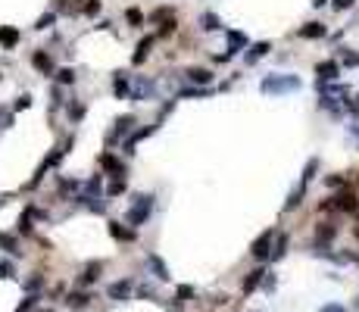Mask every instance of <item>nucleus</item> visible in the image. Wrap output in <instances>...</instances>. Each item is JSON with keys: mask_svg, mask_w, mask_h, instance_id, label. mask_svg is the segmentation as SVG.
Masks as SVG:
<instances>
[{"mask_svg": "<svg viewBox=\"0 0 359 312\" xmlns=\"http://www.w3.org/2000/svg\"><path fill=\"white\" fill-rule=\"evenodd\" d=\"M259 91L262 94H291V91H300V78L297 75H266L259 82Z\"/></svg>", "mask_w": 359, "mask_h": 312, "instance_id": "nucleus-1", "label": "nucleus"}, {"mask_svg": "<svg viewBox=\"0 0 359 312\" xmlns=\"http://www.w3.org/2000/svg\"><path fill=\"white\" fill-rule=\"evenodd\" d=\"M356 206H359V200H356V193H353L350 187L337 190L331 200H325V203H322V209H341V212H353Z\"/></svg>", "mask_w": 359, "mask_h": 312, "instance_id": "nucleus-2", "label": "nucleus"}, {"mask_svg": "<svg viewBox=\"0 0 359 312\" xmlns=\"http://www.w3.org/2000/svg\"><path fill=\"white\" fill-rule=\"evenodd\" d=\"M275 238H278V234H275V228L262 231L259 238L250 244V256H253V259H259V262H262V259H269V256H272V247H275Z\"/></svg>", "mask_w": 359, "mask_h": 312, "instance_id": "nucleus-3", "label": "nucleus"}, {"mask_svg": "<svg viewBox=\"0 0 359 312\" xmlns=\"http://www.w3.org/2000/svg\"><path fill=\"white\" fill-rule=\"evenodd\" d=\"M131 125H135V115H119L116 125H112V131L106 134V147H112L116 141H122V138L131 131Z\"/></svg>", "mask_w": 359, "mask_h": 312, "instance_id": "nucleus-4", "label": "nucleus"}, {"mask_svg": "<svg viewBox=\"0 0 359 312\" xmlns=\"http://www.w3.org/2000/svg\"><path fill=\"white\" fill-rule=\"evenodd\" d=\"M315 75H318V82H337V75H341V63L337 60H325V63H315Z\"/></svg>", "mask_w": 359, "mask_h": 312, "instance_id": "nucleus-5", "label": "nucleus"}, {"mask_svg": "<svg viewBox=\"0 0 359 312\" xmlns=\"http://www.w3.org/2000/svg\"><path fill=\"white\" fill-rule=\"evenodd\" d=\"M112 94H116L119 100L131 97V78H128V72H116V75H112Z\"/></svg>", "mask_w": 359, "mask_h": 312, "instance_id": "nucleus-6", "label": "nucleus"}, {"mask_svg": "<svg viewBox=\"0 0 359 312\" xmlns=\"http://www.w3.org/2000/svg\"><path fill=\"white\" fill-rule=\"evenodd\" d=\"M147 265H150V271H153V278H156V281H172V271H169V265H166L163 259H159L156 253H150V256H147Z\"/></svg>", "mask_w": 359, "mask_h": 312, "instance_id": "nucleus-7", "label": "nucleus"}, {"mask_svg": "<svg viewBox=\"0 0 359 312\" xmlns=\"http://www.w3.org/2000/svg\"><path fill=\"white\" fill-rule=\"evenodd\" d=\"M31 66L41 72V75H56L53 60H50V53H47V50H34V53H31Z\"/></svg>", "mask_w": 359, "mask_h": 312, "instance_id": "nucleus-8", "label": "nucleus"}, {"mask_svg": "<svg viewBox=\"0 0 359 312\" xmlns=\"http://www.w3.org/2000/svg\"><path fill=\"white\" fill-rule=\"evenodd\" d=\"M100 169H103V172H109V175H125V163L119 160V156H112L109 150H106V153H100Z\"/></svg>", "mask_w": 359, "mask_h": 312, "instance_id": "nucleus-9", "label": "nucleus"}, {"mask_svg": "<svg viewBox=\"0 0 359 312\" xmlns=\"http://www.w3.org/2000/svg\"><path fill=\"white\" fill-rule=\"evenodd\" d=\"M109 234H112V241H119V244H131L138 234H135V228H125L122 222H109Z\"/></svg>", "mask_w": 359, "mask_h": 312, "instance_id": "nucleus-10", "label": "nucleus"}, {"mask_svg": "<svg viewBox=\"0 0 359 312\" xmlns=\"http://www.w3.org/2000/svg\"><path fill=\"white\" fill-rule=\"evenodd\" d=\"M153 94H156V85L150 82V78H138V85H135V91H131V100L141 103V100H150Z\"/></svg>", "mask_w": 359, "mask_h": 312, "instance_id": "nucleus-11", "label": "nucleus"}, {"mask_svg": "<svg viewBox=\"0 0 359 312\" xmlns=\"http://www.w3.org/2000/svg\"><path fill=\"white\" fill-rule=\"evenodd\" d=\"M184 75H187V82L197 85V88H210V85H213V72H210V69H194V66H191Z\"/></svg>", "mask_w": 359, "mask_h": 312, "instance_id": "nucleus-12", "label": "nucleus"}, {"mask_svg": "<svg viewBox=\"0 0 359 312\" xmlns=\"http://www.w3.org/2000/svg\"><path fill=\"white\" fill-rule=\"evenodd\" d=\"M128 294H131V278L112 281V284L106 287V297H109V300H128Z\"/></svg>", "mask_w": 359, "mask_h": 312, "instance_id": "nucleus-13", "label": "nucleus"}, {"mask_svg": "<svg viewBox=\"0 0 359 312\" xmlns=\"http://www.w3.org/2000/svg\"><path fill=\"white\" fill-rule=\"evenodd\" d=\"M150 209H153V206H144V203H131V209H128V216H125V219L131 222V228H141V225H144V222L150 219Z\"/></svg>", "mask_w": 359, "mask_h": 312, "instance_id": "nucleus-14", "label": "nucleus"}, {"mask_svg": "<svg viewBox=\"0 0 359 312\" xmlns=\"http://www.w3.org/2000/svg\"><path fill=\"white\" fill-rule=\"evenodd\" d=\"M100 190H103V175H94V178L85 184V193H78L75 200H78V203H85V200H97V193H100Z\"/></svg>", "mask_w": 359, "mask_h": 312, "instance_id": "nucleus-15", "label": "nucleus"}, {"mask_svg": "<svg viewBox=\"0 0 359 312\" xmlns=\"http://www.w3.org/2000/svg\"><path fill=\"white\" fill-rule=\"evenodd\" d=\"M100 271H103V262H88V265H85V271H82V278H78V284H82V287H91V284H97Z\"/></svg>", "mask_w": 359, "mask_h": 312, "instance_id": "nucleus-16", "label": "nucleus"}, {"mask_svg": "<svg viewBox=\"0 0 359 312\" xmlns=\"http://www.w3.org/2000/svg\"><path fill=\"white\" fill-rule=\"evenodd\" d=\"M19 28L16 25H4V28H0V47H4V50H13L16 44H19Z\"/></svg>", "mask_w": 359, "mask_h": 312, "instance_id": "nucleus-17", "label": "nucleus"}, {"mask_svg": "<svg viewBox=\"0 0 359 312\" xmlns=\"http://www.w3.org/2000/svg\"><path fill=\"white\" fill-rule=\"evenodd\" d=\"M266 275H269V271H266V268H253V271H250V275L244 278V284H241V290H244V297H247V294H253V290H256V287H259V284L266 281Z\"/></svg>", "mask_w": 359, "mask_h": 312, "instance_id": "nucleus-18", "label": "nucleus"}, {"mask_svg": "<svg viewBox=\"0 0 359 312\" xmlns=\"http://www.w3.org/2000/svg\"><path fill=\"white\" fill-rule=\"evenodd\" d=\"M156 128H159V122H156V125H147V128H138V131H135V134H131V138L125 141V153H128V156H135V147H138V144H141L144 138H150V134H153Z\"/></svg>", "mask_w": 359, "mask_h": 312, "instance_id": "nucleus-19", "label": "nucleus"}, {"mask_svg": "<svg viewBox=\"0 0 359 312\" xmlns=\"http://www.w3.org/2000/svg\"><path fill=\"white\" fill-rule=\"evenodd\" d=\"M225 37H228V50L231 53H241L244 47H250V37L244 31H225Z\"/></svg>", "mask_w": 359, "mask_h": 312, "instance_id": "nucleus-20", "label": "nucleus"}, {"mask_svg": "<svg viewBox=\"0 0 359 312\" xmlns=\"http://www.w3.org/2000/svg\"><path fill=\"white\" fill-rule=\"evenodd\" d=\"M153 41H156V34H147L144 41H138V47H135V56H131V63H135V66H141V63L150 56V47H153Z\"/></svg>", "mask_w": 359, "mask_h": 312, "instance_id": "nucleus-21", "label": "nucleus"}, {"mask_svg": "<svg viewBox=\"0 0 359 312\" xmlns=\"http://www.w3.org/2000/svg\"><path fill=\"white\" fill-rule=\"evenodd\" d=\"M297 34H300V37H306V41H315V37H325V34H328V28H325L322 22H306Z\"/></svg>", "mask_w": 359, "mask_h": 312, "instance_id": "nucleus-22", "label": "nucleus"}, {"mask_svg": "<svg viewBox=\"0 0 359 312\" xmlns=\"http://www.w3.org/2000/svg\"><path fill=\"white\" fill-rule=\"evenodd\" d=\"M269 50H272V44H269V41H256V44H250V50H247L244 63H247V66H253V63H256V60H262Z\"/></svg>", "mask_w": 359, "mask_h": 312, "instance_id": "nucleus-23", "label": "nucleus"}, {"mask_svg": "<svg viewBox=\"0 0 359 312\" xmlns=\"http://www.w3.org/2000/svg\"><path fill=\"white\" fill-rule=\"evenodd\" d=\"M0 250H7L10 256H22V247H19V241L13 238V234H7V231H0Z\"/></svg>", "mask_w": 359, "mask_h": 312, "instance_id": "nucleus-24", "label": "nucleus"}, {"mask_svg": "<svg viewBox=\"0 0 359 312\" xmlns=\"http://www.w3.org/2000/svg\"><path fill=\"white\" fill-rule=\"evenodd\" d=\"M285 253H288V234H278L275 238V247H272V262H278V259H285Z\"/></svg>", "mask_w": 359, "mask_h": 312, "instance_id": "nucleus-25", "label": "nucleus"}, {"mask_svg": "<svg viewBox=\"0 0 359 312\" xmlns=\"http://www.w3.org/2000/svg\"><path fill=\"white\" fill-rule=\"evenodd\" d=\"M303 193H306V184H297V187L291 190V197H288V203H285V212H291V209H297V206L303 203Z\"/></svg>", "mask_w": 359, "mask_h": 312, "instance_id": "nucleus-26", "label": "nucleus"}, {"mask_svg": "<svg viewBox=\"0 0 359 312\" xmlns=\"http://www.w3.org/2000/svg\"><path fill=\"white\" fill-rule=\"evenodd\" d=\"M334 234H337V228H334V225H328V222H322V225L315 228V241H318V244H328Z\"/></svg>", "mask_w": 359, "mask_h": 312, "instance_id": "nucleus-27", "label": "nucleus"}, {"mask_svg": "<svg viewBox=\"0 0 359 312\" xmlns=\"http://www.w3.org/2000/svg\"><path fill=\"white\" fill-rule=\"evenodd\" d=\"M88 300H91V294L75 290V294H69V297H66V306H72V309H85V306H88Z\"/></svg>", "mask_w": 359, "mask_h": 312, "instance_id": "nucleus-28", "label": "nucleus"}, {"mask_svg": "<svg viewBox=\"0 0 359 312\" xmlns=\"http://www.w3.org/2000/svg\"><path fill=\"white\" fill-rule=\"evenodd\" d=\"M200 28H203V31H219V28H222L219 13H203V16H200Z\"/></svg>", "mask_w": 359, "mask_h": 312, "instance_id": "nucleus-29", "label": "nucleus"}, {"mask_svg": "<svg viewBox=\"0 0 359 312\" xmlns=\"http://www.w3.org/2000/svg\"><path fill=\"white\" fill-rule=\"evenodd\" d=\"M191 297H197V290H194V284H178V290H175V306H181V303H187Z\"/></svg>", "mask_w": 359, "mask_h": 312, "instance_id": "nucleus-30", "label": "nucleus"}, {"mask_svg": "<svg viewBox=\"0 0 359 312\" xmlns=\"http://www.w3.org/2000/svg\"><path fill=\"white\" fill-rule=\"evenodd\" d=\"M0 278L4 281H16L19 275H16V265L10 262V259H0Z\"/></svg>", "mask_w": 359, "mask_h": 312, "instance_id": "nucleus-31", "label": "nucleus"}, {"mask_svg": "<svg viewBox=\"0 0 359 312\" xmlns=\"http://www.w3.org/2000/svg\"><path fill=\"white\" fill-rule=\"evenodd\" d=\"M125 175H116L112 178V184H109V190H106V197H119V193H125Z\"/></svg>", "mask_w": 359, "mask_h": 312, "instance_id": "nucleus-32", "label": "nucleus"}, {"mask_svg": "<svg viewBox=\"0 0 359 312\" xmlns=\"http://www.w3.org/2000/svg\"><path fill=\"white\" fill-rule=\"evenodd\" d=\"M315 172H318V160L312 156V160L306 163V169H303V178H300V184H309V181L315 178Z\"/></svg>", "mask_w": 359, "mask_h": 312, "instance_id": "nucleus-33", "label": "nucleus"}, {"mask_svg": "<svg viewBox=\"0 0 359 312\" xmlns=\"http://www.w3.org/2000/svg\"><path fill=\"white\" fill-rule=\"evenodd\" d=\"M125 22L138 28V25H144V13H141L138 7H128V10H125Z\"/></svg>", "mask_w": 359, "mask_h": 312, "instance_id": "nucleus-34", "label": "nucleus"}, {"mask_svg": "<svg viewBox=\"0 0 359 312\" xmlns=\"http://www.w3.org/2000/svg\"><path fill=\"white\" fill-rule=\"evenodd\" d=\"M53 22H56V13H44V16H37L34 28L37 31H47V28H53Z\"/></svg>", "mask_w": 359, "mask_h": 312, "instance_id": "nucleus-35", "label": "nucleus"}, {"mask_svg": "<svg viewBox=\"0 0 359 312\" xmlns=\"http://www.w3.org/2000/svg\"><path fill=\"white\" fill-rule=\"evenodd\" d=\"M341 63L350 66V69H356V66H359V53H356V50H341Z\"/></svg>", "mask_w": 359, "mask_h": 312, "instance_id": "nucleus-36", "label": "nucleus"}, {"mask_svg": "<svg viewBox=\"0 0 359 312\" xmlns=\"http://www.w3.org/2000/svg\"><path fill=\"white\" fill-rule=\"evenodd\" d=\"M56 82L60 85H75V72L72 69H56Z\"/></svg>", "mask_w": 359, "mask_h": 312, "instance_id": "nucleus-37", "label": "nucleus"}, {"mask_svg": "<svg viewBox=\"0 0 359 312\" xmlns=\"http://www.w3.org/2000/svg\"><path fill=\"white\" fill-rule=\"evenodd\" d=\"M41 287H44V278H41V275H34V278L25 281V290H28V294H37Z\"/></svg>", "mask_w": 359, "mask_h": 312, "instance_id": "nucleus-38", "label": "nucleus"}, {"mask_svg": "<svg viewBox=\"0 0 359 312\" xmlns=\"http://www.w3.org/2000/svg\"><path fill=\"white\" fill-rule=\"evenodd\" d=\"M138 297H141V300H144V297H147V300H156V287H153V284H147V281H144V284H141V287H138Z\"/></svg>", "mask_w": 359, "mask_h": 312, "instance_id": "nucleus-39", "label": "nucleus"}, {"mask_svg": "<svg viewBox=\"0 0 359 312\" xmlns=\"http://www.w3.org/2000/svg\"><path fill=\"white\" fill-rule=\"evenodd\" d=\"M100 10H103L100 0H88V4H85V16H100Z\"/></svg>", "mask_w": 359, "mask_h": 312, "instance_id": "nucleus-40", "label": "nucleus"}, {"mask_svg": "<svg viewBox=\"0 0 359 312\" xmlns=\"http://www.w3.org/2000/svg\"><path fill=\"white\" fill-rule=\"evenodd\" d=\"M172 31H175V19L169 16V19L163 22V28H159V34H156V37H166V34H172Z\"/></svg>", "mask_w": 359, "mask_h": 312, "instance_id": "nucleus-41", "label": "nucleus"}, {"mask_svg": "<svg viewBox=\"0 0 359 312\" xmlns=\"http://www.w3.org/2000/svg\"><path fill=\"white\" fill-rule=\"evenodd\" d=\"M66 109H69V115H72V122H78V119H82V112H85L82 103H72V106H66Z\"/></svg>", "mask_w": 359, "mask_h": 312, "instance_id": "nucleus-42", "label": "nucleus"}, {"mask_svg": "<svg viewBox=\"0 0 359 312\" xmlns=\"http://www.w3.org/2000/svg\"><path fill=\"white\" fill-rule=\"evenodd\" d=\"M88 209H91V212H97V216H103V212H106V200H100V197H97V203L91 200V203H88Z\"/></svg>", "mask_w": 359, "mask_h": 312, "instance_id": "nucleus-43", "label": "nucleus"}, {"mask_svg": "<svg viewBox=\"0 0 359 312\" xmlns=\"http://www.w3.org/2000/svg\"><path fill=\"white\" fill-rule=\"evenodd\" d=\"M353 4H356V0H331V7H334L337 13H344V10H350Z\"/></svg>", "mask_w": 359, "mask_h": 312, "instance_id": "nucleus-44", "label": "nucleus"}, {"mask_svg": "<svg viewBox=\"0 0 359 312\" xmlns=\"http://www.w3.org/2000/svg\"><path fill=\"white\" fill-rule=\"evenodd\" d=\"M28 106H31V97H28V94H22V97L13 103V109H16V112H19V109H28Z\"/></svg>", "mask_w": 359, "mask_h": 312, "instance_id": "nucleus-45", "label": "nucleus"}, {"mask_svg": "<svg viewBox=\"0 0 359 312\" xmlns=\"http://www.w3.org/2000/svg\"><path fill=\"white\" fill-rule=\"evenodd\" d=\"M325 184H328V187H344V175H328Z\"/></svg>", "mask_w": 359, "mask_h": 312, "instance_id": "nucleus-46", "label": "nucleus"}, {"mask_svg": "<svg viewBox=\"0 0 359 312\" xmlns=\"http://www.w3.org/2000/svg\"><path fill=\"white\" fill-rule=\"evenodd\" d=\"M322 312H344V306H337V303H328V306H322Z\"/></svg>", "mask_w": 359, "mask_h": 312, "instance_id": "nucleus-47", "label": "nucleus"}, {"mask_svg": "<svg viewBox=\"0 0 359 312\" xmlns=\"http://www.w3.org/2000/svg\"><path fill=\"white\" fill-rule=\"evenodd\" d=\"M328 4V0H312V7H325Z\"/></svg>", "mask_w": 359, "mask_h": 312, "instance_id": "nucleus-48", "label": "nucleus"}, {"mask_svg": "<svg viewBox=\"0 0 359 312\" xmlns=\"http://www.w3.org/2000/svg\"><path fill=\"white\" fill-rule=\"evenodd\" d=\"M175 312H178V309H175Z\"/></svg>", "mask_w": 359, "mask_h": 312, "instance_id": "nucleus-49", "label": "nucleus"}, {"mask_svg": "<svg viewBox=\"0 0 359 312\" xmlns=\"http://www.w3.org/2000/svg\"><path fill=\"white\" fill-rule=\"evenodd\" d=\"M47 312H50V309H47Z\"/></svg>", "mask_w": 359, "mask_h": 312, "instance_id": "nucleus-50", "label": "nucleus"}]
</instances>
